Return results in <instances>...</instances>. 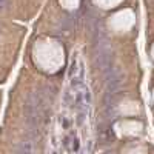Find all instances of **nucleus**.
<instances>
[{
	"label": "nucleus",
	"instance_id": "f257e3e1",
	"mask_svg": "<svg viewBox=\"0 0 154 154\" xmlns=\"http://www.w3.org/2000/svg\"><path fill=\"white\" fill-rule=\"evenodd\" d=\"M5 2H6V0H0V8H2V6L5 5Z\"/></svg>",
	"mask_w": 154,
	"mask_h": 154
}]
</instances>
